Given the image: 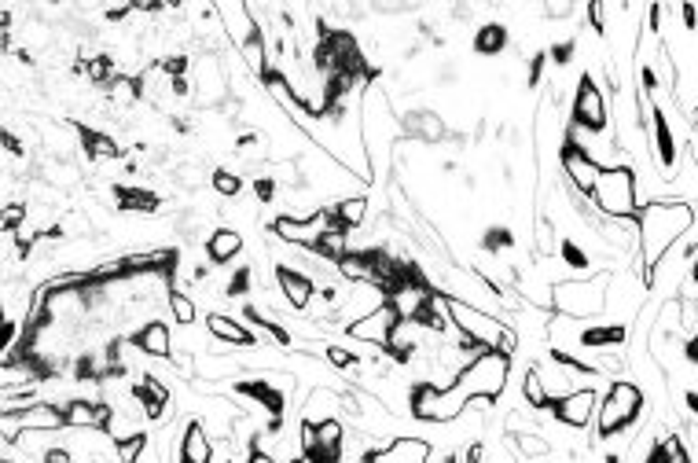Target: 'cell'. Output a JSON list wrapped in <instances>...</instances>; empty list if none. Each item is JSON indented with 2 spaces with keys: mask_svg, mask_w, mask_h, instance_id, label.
Returning <instances> with one entry per match:
<instances>
[{
  "mask_svg": "<svg viewBox=\"0 0 698 463\" xmlns=\"http://www.w3.org/2000/svg\"><path fill=\"white\" fill-rule=\"evenodd\" d=\"M698 221V210L691 199H647L636 217V236H640V250H636V276L643 287H651L654 265L691 236V228Z\"/></svg>",
  "mask_w": 698,
  "mask_h": 463,
  "instance_id": "1",
  "label": "cell"
},
{
  "mask_svg": "<svg viewBox=\"0 0 698 463\" xmlns=\"http://www.w3.org/2000/svg\"><path fill=\"white\" fill-rule=\"evenodd\" d=\"M610 269H599L596 276H581V280H555L552 287V313L570 320H596L607 313V291H610Z\"/></svg>",
  "mask_w": 698,
  "mask_h": 463,
  "instance_id": "2",
  "label": "cell"
},
{
  "mask_svg": "<svg viewBox=\"0 0 698 463\" xmlns=\"http://www.w3.org/2000/svg\"><path fill=\"white\" fill-rule=\"evenodd\" d=\"M592 206H596L599 217L607 221H636L640 217V177L632 170L629 162L621 166H610V170L599 173L596 192H592Z\"/></svg>",
  "mask_w": 698,
  "mask_h": 463,
  "instance_id": "3",
  "label": "cell"
},
{
  "mask_svg": "<svg viewBox=\"0 0 698 463\" xmlns=\"http://www.w3.org/2000/svg\"><path fill=\"white\" fill-rule=\"evenodd\" d=\"M647 412V394L643 386L629 383V379H614L607 386V394L599 397V412H596V438L610 441L625 434L629 427H636Z\"/></svg>",
  "mask_w": 698,
  "mask_h": 463,
  "instance_id": "4",
  "label": "cell"
},
{
  "mask_svg": "<svg viewBox=\"0 0 698 463\" xmlns=\"http://www.w3.org/2000/svg\"><path fill=\"white\" fill-rule=\"evenodd\" d=\"M507 383H511V357H504L500 350H482L456 379L467 401H496Z\"/></svg>",
  "mask_w": 698,
  "mask_h": 463,
  "instance_id": "5",
  "label": "cell"
},
{
  "mask_svg": "<svg viewBox=\"0 0 698 463\" xmlns=\"http://www.w3.org/2000/svg\"><path fill=\"white\" fill-rule=\"evenodd\" d=\"M570 129L581 136H607L614 129L607 111V96L599 89V81L592 74H581L574 89V103H570Z\"/></svg>",
  "mask_w": 698,
  "mask_h": 463,
  "instance_id": "6",
  "label": "cell"
},
{
  "mask_svg": "<svg viewBox=\"0 0 698 463\" xmlns=\"http://www.w3.org/2000/svg\"><path fill=\"white\" fill-rule=\"evenodd\" d=\"M559 166H563V177H566V188L570 192H577L581 199H592V192H596V181H599V173H603V166H599L592 155L585 151V144L577 140L570 129H566L563 136V147H559Z\"/></svg>",
  "mask_w": 698,
  "mask_h": 463,
  "instance_id": "7",
  "label": "cell"
},
{
  "mask_svg": "<svg viewBox=\"0 0 698 463\" xmlns=\"http://www.w3.org/2000/svg\"><path fill=\"white\" fill-rule=\"evenodd\" d=\"M552 419L555 423H563V427L570 430H585L588 423H596V412H599V390L596 386H581V390H574V394H566L559 397V401H552Z\"/></svg>",
  "mask_w": 698,
  "mask_h": 463,
  "instance_id": "8",
  "label": "cell"
},
{
  "mask_svg": "<svg viewBox=\"0 0 698 463\" xmlns=\"http://www.w3.org/2000/svg\"><path fill=\"white\" fill-rule=\"evenodd\" d=\"M397 324H401V317H397L394 305L386 302V305H379L375 313H368L364 320H357V324H349V328H346V339L364 342V346H375V350H386V346H390V339H394Z\"/></svg>",
  "mask_w": 698,
  "mask_h": 463,
  "instance_id": "9",
  "label": "cell"
},
{
  "mask_svg": "<svg viewBox=\"0 0 698 463\" xmlns=\"http://www.w3.org/2000/svg\"><path fill=\"white\" fill-rule=\"evenodd\" d=\"M276 291H280V298L291 305L294 313H305V309H313L316 280L309 272L294 269V265H276Z\"/></svg>",
  "mask_w": 698,
  "mask_h": 463,
  "instance_id": "10",
  "label": "cell"
},
{
  "mask_svg": "<svg viewBox=\"0 0 698 463\" xmlns=\"http://www.w3.org/2000/svg\"><path fill=\"white\" fill-rule=\"evenodd\" d=\"M430 449H434V445H430L427 438L405 434V438H390L383 449L368 452L364 460H368V463H427Z\"/></svg>",
  "mask_w": 698,
  "mask_h": 463,
  "instance_id": "11",
  "label": "cell"
},
{
  "mask_svg": "<svg viewBox=\"0 0 698 463\" xmlns=\"http://www.w3.org/2000/svg\"><path fill=\"white\" fill-rule=\"evenodd\" d=\"M206 331H210L214 342H225L228 350H254L258 346V339L250 335L247 324L239 317H232V313H210L206 317Z\"/></svg>",
  "mask_w": 698,
  "mask_h": 463,
  "instance_id": "12",
  "label": "cell"
},
{
  "mask_svg": "<svg viewBox=\"0 0 698 463\" xmlns=\"http://www.w3.org/2000/svg\"><path fill=\"white\" fill-rule=\"evenodd\" d=\"M346 408V390H335V386H316L309 390L302 405V419L305 423H327V419H338V412Z\"/></svg>",
  "mask_w": 698,
  "mask_h": 463,
  "instance_id": "13",
  "label": "cell"
},
{
  "mask_svg": "<svg viewBox=\"0 0 698 463\" xmlns=\"http://www.w3.org/2000/svg\"><path fill=\"white\" fill-rule=\"evenodd\" d=\"M133 342L140 346V353L144 357H151V361H169L173 353H177V346H173V331H169V324H162V320H147L144 328L136 331Z\"/></svg>",
  "mask_w": 698,
  "mask_h": 463,
  "instance_id": "14",
  "label": "cell"
},
{
  "mask_svg": "<svg viewBox=\"0 0 698 463\" xmlns=\"http://www.w3.org/2000/svg\"><path fill=\"white\" fill-rule=\"evenodd\" d=\"M243 254V232L232 225H221L206 236V258L210 265H232Z\"/></svg>",
  "mask_w": 698,
  "mask_h": 463,
  "instance_id": "15",
  "label": "cell"
},
{
  "mask_svg": "<svg viewBox=\"0 0 698 463\" xmlns=\"http://www.w3.org/2000/svg\"><path fill=\"white\" fill-rule=\"evenodd\" d=\"M181 463H214V438L206 434L203 419H192L181 434Z\"/></svg>",
  "mask_w": 698,
  "mask_h": 463,
  "instance_id": "16",
  "label": "cell"
},
{
  "mask_svg": "<svg viewBox=\"0 0 698 463\" xmlns=\"http://www.w3.org/2000/svg\"><path fill=\"white\" fill-rule=\"evenodd\" d=\"M19 423L23 430H41V434H56V430H67V416L63 408L52 405V401H37L26 412H19Z\"/></svg>",
  "mask_w": 698,
  "mask_h": 463,
  "instance_id": "17",
  "label": "cell"
},
{
  "mask_svg": "<svg viewBox=\"0 0 698 463\" xmlns=\"http://www.w3.org/2000/svg\"><path fill=\"white\" fill-rule=\"evenodd\" d=\"M107 100H111L114 111H133L144 100V89H140V78L136 74H118V78L107 85Z\"/></svg>",
  "mask_w": 698,
  "mask_h": 463,
  "instance_id": "18",
  "label": "cell"
},
{
  "mask_svg": "<svg viewBox=\"0 0 698 463\" xmlns=\"http://www.w3.org/2000/svg\"><path fill=\"white\" fill-rule=\"evenodd\" d=\"M81 151L89 155L92 162H114L118 155H122V147H118V140H114L111 133H100V129H85L81 125Z\"/></svg>",
  "mask_w": 698,
  "mask_h": 463,
  "instance_id": "19",
  "label": "cell"
},
{
  "mask_svg": "<svg viewBox=\"0 0 698 463\" xmlns=\"http://www.w3.org/2000/svg\"><path fill=\"white\" fill-rule=\"evenodd\" d=\"M368 210H372L368 195H349V199H338V203H331V214H335V221L346 228V232H357V228L368 221Z\"/></svg>",
  "mask_w": 698,
  "mask_h": 463,
  "instance_id": "20",
  "label": "cell"
},
{
  "mask_svg": "<svg viewBox=\"0 0 698 463\" xmlns=\"http://www.w3.org/2000/svg\"><path fill=\"white\" fill-rule=\"evenodd\" d=\"M518 397H522V405L530 408V412H548V408H552V394H548V386H544L537 364L526 368V375H522V394Z\"/></svg>",
  "mask_w": 698,
  "mask_h": 463,
  "instance_id": "21",
  "label": "cell"
},
{
  "mask_svg": "<svg viewBox=\"0 0 698 463\" xmlns=\"http://www.w3.org/2000/svg\"><path fill=\"white\" fill-rule=\"evenodd\" d=\"M166 305H169V320L173 324H181V328H192L195 320H199V302H195V294H188V291H169V298H166Z\"/></svg>",
  "mask_w": 698,
  "mask_h": 463,
  "instance_id": "22",
  "label": "cell"
},
{
  "mask_svg": "<svg viewBox=\"0 0 698 463\" xmlns=\"http://www.w3.org/2000/svg\"><path fill=\"white\" fill-rule=\"evenodd\" d=\"M504 48H507V26L504 23L478 26V34H474V52H478V56H500Z\"/></svg>",
  "mask_w": 698,
  "mask_h": 463,
  "instance_id": "23",
  "label": "cell"
},
{
  "mask_svg": "<svg viewBox=\"0 0 698 463\" xmlns=\"http://www.w3.org/2000/svg\"><path fill=\"white\" fill-rule=\"evenodd\" d=\"M507 445H511V452L522 456V460H544V456H552V441L544 438L541 430H533V434H518V438H511Z\"/></svg>",
  "mask_w": 698,
  "mask_h": 463,
  "instance_id": "24",
  "label": "cell"
},
{
  "mask_svg": "<svg viewBox=\"0 0 698 463\" xmlns=\"http://www.w3.org/2000/svg\"><path fill=\"white\" fill-rule=\"evenodd\" d=\"M151 449V438L147 434H133L125 441H114V460L118 463H140Z\"/></svg>",
  "mask_w": 698,
  "mask_h": 463,
  "instance_id": "25",
  "label": "cell"
},
{
  "mask_svg": "<svg viewBox=\"0 0 698 463\" xmlns=\"http://www.w3.org/2000/svg\"><path fill=\"white\" fill-rule=\"evenodd\" d=\"M214 192L221 195V199H239V192H243V177H239L236 170H217L214 173Z\"/></svg>",
  "mask_w": 698,
  "mask_h": 463,
  "instance_id": "26",
  "label": "cell"
},
{
  "mask_svg": "<svg viewBox=\"0 0 698 463\" xmlns=\"http://www.w3.org/2000/svg\"><path fill=\"white\" fill-rule=\"evenodd\" d=\"M544 15L548 19H570V15H577V8L570 0H555V4H544Z\"/></svg>",
  "mask_w": 698,
  "mask_h": 463,
  "instance_id": "27",
  "label": "cell"
},
{
  "mask_svg": "<svg viewBox=\"0 0 698 463\" xmlns=\"http://www.w3.org/2000/svg\"><path fill=\"white\" fill-rule=\"evenodd\" d=\"M427 463H460V452L434 445V449H430V456H427Z\"/></svg>",
  "mask_w": 698,
  "mask_h": 463,
  "instance_id": "28",
  "label": "cell"
},
{
  "mask_svg": "<svg viewBox=\"0 0 698 463\" xmlns=\"http://www.w3.org/2000/svg\"><path fill=\"white\" fill-rule=\"evenodd\" d=\"M247 463H276V456H272V452H265V449H250Z\"/></svg>",
  "mask_w": 698,
  "mask_h": 463,
  "instance_id": "29",
  "label": "cell"
},
{
  "mask_svg": "<svg viewBox=\"0 0 698 463\" xmlns=\"http://www.w3.org/2000/svg\"><path fill=\"white\" fill-rule=\"evenodd\" d=\"M684 405L691 412V419H698V390H684Z\"/></svg>",
  "mask_w": 698,
  "mask_h": 463,
  "instance_id": "30",
  "label": "cell"
}]
</instances>
